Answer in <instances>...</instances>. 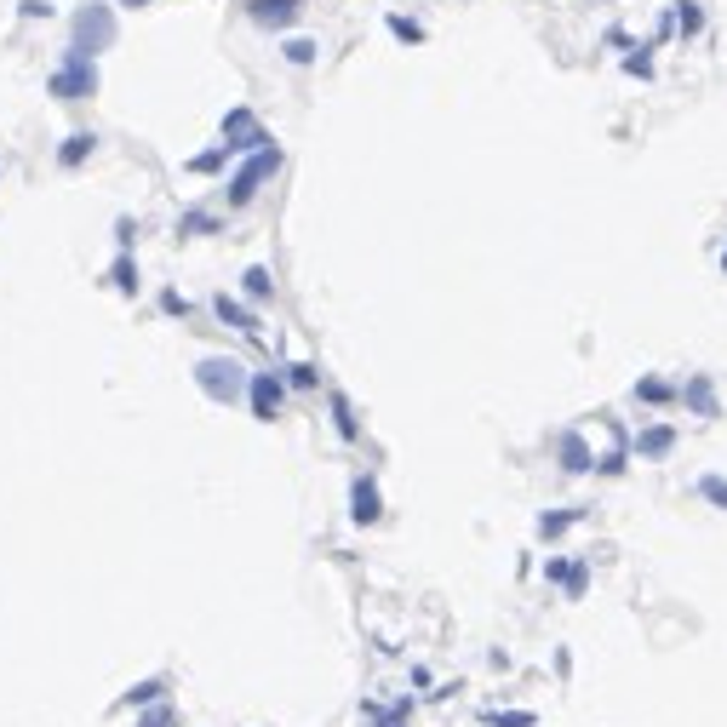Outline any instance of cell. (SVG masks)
<instances>
[{
	"label": "cell",
	"instance_id": "obj_24",
	"mask_svg": "<svg viewBox=\"0 0 727 727\" xmlns=\"http://www.w3.org/2000/svg\"><path fill=\"white\" fill-rule=\"evenodd\" d=\"M137 727H178V705L173 699H155L137 710Z\"/></svg>",
	"mask_w": 727,
	"mask_h": 727
},
{
	"label": "cell",
	"instance_id": "obj_1",
	"mask_svg": "<svg viewBox=\"0 0 727 727\" xmlns=\"http://www.w3.org/2000/svg\"><path fill=\"white\" fill-rule=\"evenodd\" d=\"M281 161H287V155H281V144H275V137H270L264 149L241 155V166H235V173H229V183H224V200H229V212L253 207V200H258V190H264V183H270L275 173H281Z\"/></svg>",
	"mask_w": 727,
	"mask_h": 727
},
{
	"label": "cell",
	"instance_id": "obj_8",
	"mask_svg": "<svg viewBox=\"0 0 727 727\" xmlns=\"http://www.w3.org/2000/svg\"><path fill=\"white\" fill-rule=\"evenodd\" d=\"M555 464H562V475H590L596 470V453H590V441H584V430H562V436H555Z\"/></svg>",
	"mask_w": 727,
	"mask_h": 727
},
{
	"label": "cell",
	"instance_id": "obj_35",
	"mask_svg": "<svg viewBox=\"0 0 727 727\" xmlns=\"http://www.w3.org/2000/svg\"><path fill=\"white\" fill-rule=\"evenodd\" d=\"M115 6H132L137 12V6H149V0H115Z\"/></svg>",
	"mask_w": 727,
	"mask_h": 727
},
{
	"label": "cell",
	"instance_id": "obj_36",
	"mask_svg": "<svg viewBox=\"0 0 727 727\" xmlns=\"http://www.w3.org/2000/svg\"><path fill=\"white\" fill-rule=\"evenodd\" d=\"M722 270H727V241H722Z\"/></svg>",
	"mask_w": 727,
	"mask_h": 727
},
{
	"label": "cell",
	"instance_id": "obj_18",
	"mask_svg": "<svg viewBox=\"0 0 727 727\" xmlns=\"http://www.w3.org/2000/svg\"><path fill=\"white\" fill-rule=\"evenodd\" d=\"M241 292H246L253 304H270V298H275V275H270L264 264H246V270H241Z\"/></svg>",
	"mask_w": 727,
	"mask_h": 727
},
{
	"label": "cell",
	"instance_id": "obj_12",
	"mask_svg": "<svg viewBox=\"0 0 727 727\" xmlns=\"http://www.w3.org/2000/svg\"><path fill=\"white\" fill-rule=\"evenodd\" d=\"M630 453L647 458V464L670 458V453H676V430H670V424H647V430H636V436H630Z\"/></svg>",
	"mask_w": 727,
	"mask_h": 727
},
{
	"label": "cell",
	"instance_id": "obj_10",
	"mask_svg": "<svg viewBox=\"0 0 727 727\" xmlns=\"http://www.w3.org/2000/svg\"><path fill=\"white\" fill-rule=\"evenodd\" d=\"M212 315H218L224 327L246 332V338H264V321H258V309H246L241 298H229V292H218V298H212Z\"/></svg>",
	"mask_w": 727,
	"mask_h": 727
},
{
	"label": "cell",
	"instance_id": "obj_22",
	"mask_svg": "<svg viewBox=\"0 0 727 727\" xmlns=\"http://www.w3.org/2000/svg\"><path fill=\"white\" fill-rule=\"evenodd\" d=\"M636 401H642V407H670V401H676V384H664V378H636Z\"/></svg>",
	"mask_w": 727,
	"mask_h": 727
},
{
	"label": "cell",
	"instance_id": "obj_9",
	"mask_svg": "<svg viewBox=\"0 0 727 727\" xmlns=\"http://www.w3.org/2000/svg\"><path fill=\"white\" fill-rule=\"evenodd\" d=\"M378 516H384L378 482H373V475H355V482H350V521H355V528H373Z\"/></svg>",
	"mask_w": 727,
	"mask_h": 727
},
{
	"label": "cell",
	"instance_id": "obj_33",
	"mask_svg": "<svg viewBox=\"0 0 727 727\" xmlns=\"http://www.w3.org/2000/svg\"><path fill=\"white\" fill-rule=\"evenodd\" d=\"M567 567H573L567 555H550V562H545V584H567Z\"/></svg>",
	"mask_w": 727,
	"mask_h": 727
},
{
	"label": "cell",
	"instance_id": "obj_21",
	"mask_svg": "<svg viewBox=\"0 0 727 727\" xmlns=\"http://www.w3.org/2000/svg\"><path fill=\"white\" fill-rule=\"evenodd\" d=\"M281 58H287L292 69H309V64L321 58V46L309 40V35H287V40H281Z\"/></svg>",
	"mask_w": 727,
	"mask_h": 727
},
{
	"label": "cell",
	"instance_id": "obj_15",
	"mask_svg": "<svg viewBox=\"0 0 727 727\" xmlns=\"http://www.w3.org/2000/svg\"><path fill=\"white\" fill-rule=\"evenodd\" d=\"M327 412H332L338 441H361V419H355V407H350V395H344V390H327Z\"/></svg>",
	"mask_w": 727,
	"mask_h": 727
},
{
	"label": "cell",
	"instance_id": "obj_19",
	"mask_svg": "<svg viewBox=\"0 0 727 727\" xmlns=\"http://www.w3.org/2000/svg\"><path fill=\"white\" fill-rule=\"evenodd\" d=\"M137 281H144V275H137V258H132V253H120L115 264H110V287L120 292V298H137Z\"/></svg>",
	"mask_w": 727,
	"mask_h": 727
},
{
	"label": "cell",
	"instance_id": "obj_31",
	"mask_svg": "<svg viewBox=\"0 0 727 727\" xmlns=\"http://www.w3.org/2000/svg\"><path fill=\"white\" fill-rule=\"evenodd\" d=\"M18 18L40 23V18H58V6H52V0H18Z\"/></svg>",
	"mask_w": 727,
	"mask_h": 727
},
{
	"label": "cell",
	"instance_id": "obj_7",
	"mask_svg": "<svg viewBox=\"0 0 727 727\" xmlns=\"http://www.w3.org/2000/svg\"><path fill=\"white\" fill-rule=\"evenodd\" d=\"M246 18L258 29H270V35H287L304 18V0H246Z\"/></svg>",
	"mask_w": 727,
	"mask_h": 727
},
{
	"label": "cell",
	"instance_id": "obj_32",
	"mask_svg": "<svg viewBox=\"0 0 727 727\" xmlns=\"http://www.w3.org/2000/svg\"><path fill=\"white\" fill-rule=\"evenodd\" d=\"M161 315H190V298L166 287V292H161Z\"/></svg>",
	"mask_w": 727,
	"mask_h": 727
},
{
	"label": "cell",
	"instance_id": "obj_28",
	"mask_svg": "<svg viewBox=\"0 0 727 727\" xmlns=\"http://www.w3.org/2000/svg\"><path fill=\"white\" fill-rule=\"evenodd\" d=\"M218 218H212V212H183V218H178V235H218Z\"/></svg>",
	"mask_w": 727,
	"mask_h": 727
},
{
	"label": "cell",
	"instance_id": "obj_13",
	"mask_svg": "<svg viewBox=\"0 0 727 727\" xmlns=\"http://www.w3.org/2000/svg\"><path fill=\"white\" fill-rule=\"evenodd\" d=\"M92 155H98V132H69L64 144H58V166H64V173H81V166L92 161Z\"/></svg>",
	"mask_w": 727,
	"mask_h": 727
},
{
	"label": "cell",
	"instance_id": "obj_3",
	"mask_svg": "<svg viewBox=\"0 0 727 727\" xmlns=\"http://www.w3.org/2000/svg\"><path fill=\"white\" fill-rule=\"evenodd\" d=\"M246 367L235 361V355H200L195 361V390L207 401H218V407H235V401L246 395Z\"/></svg>",
	"mask_w": 727,
	"mask_h": 727
},
{
	"label": "cell",
	"instance_id": "obj_30",
	"mask_svg": "<svg viewBox=\"0 0 727 727\" xmlns=\"http://www.w3.org/2000/svg\"><path fill=\"white\" fill-rule=\"evenodd\" d=\"M653 46H630V58H625V75H642V81H653Z\"/></svg>",
	"mask_w": 727,
	"mask_h": 727
},
{
	"label": "cell",
	"instance_id": "obj_11",
	"mask_svg": "<svg viewBox=\"0 0 727 727\" xmlns=\"http://www.w3.org/2000/svg\"><path fill=\"white\" fill-rule=\"evenodd\" d=\"M676 401H687V412H699V419H722V401H716V384H710V373H693L682 390H676Z\"/></svg>",
	"mask_w": 727,
	"mask_h": 727
},
{
	"label": "cell",
	"instance_id": "obj_20",
	"mask_svg": "<svg viewBox=\"0 0 727 727\" xmlns=\"http://www.w3.org/2000/svg\"><path fill=\"white\" fill-rule=\"evenodd\" d=\"M670 18H676V35H682V40L705 35V6H699V0H676V6H670Z\"/></svg>",
	"mask_w": 727,
	"mask_h": 727
},
{
	"label": "cell",
	"instance_id": "obj_2",
	"mask_svg": "<svg viewBox=\"0 0 727 727\" xmlns=\"http://www.w3.org/2000/svg\"><path fill=\"white\" fill-rule=\"evenodd\" d=\"M46 92H52L58 103H86V98H98V58L81 52V46H64V58H58L52 75H46Z\"/></svg>",
	"mask_w": 727,
	"mask_h": 727
},
{
	"label": "cell",
	"instance_id": "obj_34",
	"mask_svg": "<svg viewBox=\"0 0 727 727\" xmlns=\"http://www.w3.org/2000/svg\"><path fill=\"white\" fill-rule=\"evenodd\" d=\"M115 241H120V253H132V241H137V224H132V218H115Z\"/></svg>",
	"mask_w": 727,
	"mask_h": 727
},
{
	"label": "cell",
	"instance_id": "obj_6",
	"mask_svg": "<svg viewBox=\"0 0 727 727\" xmlns=\"http://www.w3.org/2000/svg\"><path fill=\"white\" fill-rule=\"evenodd\" d=\"M218 132H224V144L235 149V161H241V155H253V149H264V144H270V132L258 127V115L246 110V103H235V110L224 115V127H218Z\"/></svg>",
	"mask_w": 727,
	"mask_h": 727
},
{
	"label": "cell",
	"instance_id": "obj_5",
	"mask_svg": "<svg viewBox=\"0 0 727 727\" xmlns=\"http://www.w3.org/2000/svg\"><path fill=\"white\" fill-rule=\"evenodd\" d=\"M246 407H253L258 424H275V419H281V407H287V378H281V367L246 378Z\"/></svg>",
	"mask_w": 727,
	"mask_h": 727
},
{
	"label": "cell",
	"instance_id": "obj_17",
	"mask_svg": "<svg viewBox=\"0 0 727 727\" xmlns=\"http://www.w3.org/2000/svg\"><path fill=\"white\" fill-rule=\"evenodd\" d=\"M584 516H590L584 504H567V510H545V516H538V538H562L567 528H579Z\"/></svg>",
	"mask_w": 727,
	"mask_h": 727
},
{
	"label": "cell",
	"instance_id": "obj_23",
	"mask_svg": "<svg viewBox=\"0 0 727 727\" xmlns=\"http://www.w3.org/2000/svg\"><path fill=\"white\" fill-rule=\"evenodd\" d=\"M281 378H287V390H321V367L315 361H292V367H281Z\"/></svg>",
	"mask_w": 727,
	"mask_h": 727
},
{
	"label": "cell",
	"instance_id": "obj_25",
	"mask_svg": "<svg viewBox=\"0 0 727 727\" xmlns=\"http://www.w3.org/2000/svg\"><path fill=\"white\" fill-rule=\"evenodd\" d=\"M384 29H390L401 46H424V23H419V18H401V12H390V18H384Z\"/></svg>",
	"mask_w": 727,
	"mask_h": 727
},
{
	"label": "cell",
	"instance_id": "obj_29",
	"mask_svg": "<svg viewBox=\"0 0 727 727\" xmlns=\"http://www.w3.org/2000/svg\"><path fill=\"white\" fill-rule=\"evenodd\" d=\"M699 499L716 504V510H727V475H699Z\"/></svg>",
	"mask_w": 727,
	"mask_h": 727
},
{
	"label": "cell",
	"instance_id": "obj_16",
	"mask_svg": "<svg viewBox=\"0 0 727 727\" xmlns=\"http://www.w3.org/2000/svg\"><path fill=\"white\" fill-rule=\"evenodd\" d=\"M166 687H173L166 676H149V682H132V687H127V693L115 699V710H144V705H155V699H166Z\"/></svg>",
	"mask_w": 727,
	"mask_h": 727
},
{
	"label": "cell",
	"instance_id": "obj_26",
	"mask_svg": "<svg viewBox=\"0 0 727 727\" xmlns=\"http://www.w3.org/2000/svg\"><path fill=\"white\" fill-rule=\"evenodd\" d=\"M482 727H538L533 710H482Z\"/></svg>",
	"mask_w": 727,
	"mask_h": 727
},
{
	"label": "cell",
	"instance_id": "obj_4",
	"mask_svg": "<svg viewBox=\"0 0 727 727\" xmlns=\"http://www.w3.org/2000/svg\"><path fill=\"white\" fill-rule=\"evenodd\" d=\"M120 35V23H115V6H103V0H86L81 12L69 18V46H81V52H110Z\"/></svg>",
	"mask_w": 727,
	"mask_h": 727
},
{
	"label": "cell",
	"instance_id": "obj_27",
	"mask_svg": "<svg viewBox=\"0 0 727 727\" xmlns=\"http://www.w3.org/2000/svg\"><path fill=\"white\" fill-rule=\"evenodd\" d=\"M584 590H590V562H584V555H573V567H567V584H562V596H567V601H579Z\"/></svg>",
	"mask_w": 727,
	"mask_h": 727
},
{
	"label": "cell",
	"instance_id": "obj_14",
	"mask_svg": "<svg viewBox=\"0 0 727 727\" xmlns=\"http://www.w3.org/2000/svg\"><path fill=\"white\" fill-rule=\"evenodd\" d=\"M229 161H235V149H229V144H212V149L190 155V161H183V173H190V178H218V173H229Z\"/></svg>",
	"mask_w": 727,
	"mask_h": 727
}]
</instances>
